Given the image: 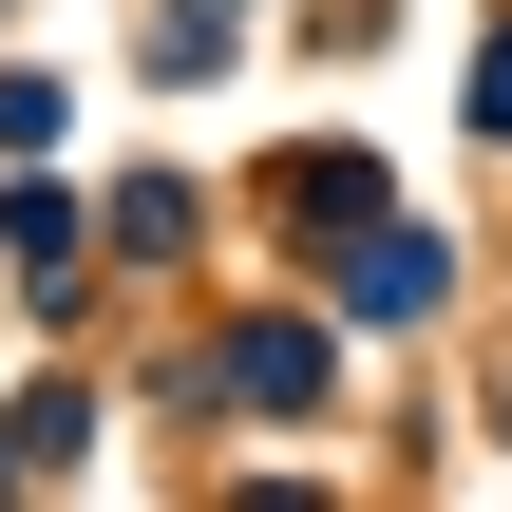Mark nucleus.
Returning a JSON list of instances; mask_svg holds the SVG:
<instances>
[{
  "mask_svg": "<svg viewBox=\"0 0 512 512\" xmlns=\"http://www.w3.org/2000/svg\"><path fill=\"white\" fill-rule=\"evenodd\" d=\"M228 380H247L266 418H304V399H323V342H304V323H247V342H228Z\"/></svg>",
  "mask_w": 512,
  "mask_h": 512,
  "instance_id": "2",
  "label": "nucleus"
},
{
  "mask_svg": "<svg viewBox=\"0 0 512 512\" xmlns=\"http://www.w3.org/2000/svg\"><path fill=\"white\" fill-rule=\"evenodd\" d=\"M342 304H361V323H418V304H437V228H380V247L342 266Z\"/></svg>",
  "mask_w": 512,
  "mask_h": 512,
  "instance_id": "1",
  "label": "nucleus"
}]
</instances>
